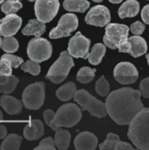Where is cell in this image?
<instances>
[{"label":"cell","instance_id":"obj_1","mask_svg":"<svg viewBox=\"0 0 149 150\" xmlns=\"http://www.w3.org/2000/svg\"><path fill=\"white\" fill-rule=\"evenodd\" d=\"M140 91L121 88L111 92L105 102L108 115L118 125H129L133 118L144 109Z\"/></svg>","mask_w":149,"mask_h":150},{"label":"cell","instance_id":"obj_2","mask_svg":"<svg viewBox=\"0 0 149 150\" xmlns=\"http://www.w3.org/2000/svg\"><path fill=\"white\" fill-rule=\"evenodd\" d=\"M128 138L137 149L149 150V108L141 110L131 121Z\"/></svg>","mask_w":149,"mask_h":150},{"label":"cell","instance_id":"obj_3","mask_svg":"<svg viewBox=\"0 0 149 150\" xmlns=\"http://www.w3.org/2000/svg\"><path fill=\"white\" fill-rule=\"evenodd\" d=\"M129 27L126 25L112 23L105 27L104 42L111 49H119L120 53H129L131 44L128 38Z\"/></svg>","mask_w":149,"mask_h":150},{"label":"cell","instance_id":"obj_4","mask_svg":"<svg viewBox=\"0 0 149 150\" xmlns=\"http://www.w3.org/2000/svg\"><path fill=\"white\" fill-rule=\"evenodd\" d=\"M82 118V110L75 104H65L56 112L50 127L57 130L59 127H72L76 126Z\"/></svg>","mask_w":149,"mask_h":150},{"label":"cell","instance_id":"obj_5","mask_svg":"<svg viewBox=\"0 0 149 150\" xmlns=\"http://www.w3.org/2000/svg\"><path fill=\"white\" fill-rule=\"evenodd\" d=\"M74 99L81 106L82 111H88L91 116L104 118L108 114L105 104L90 95L85 90L76 91Z\"/></svg>","mask_w":149,"mask_h":150},{"label":"cell","instance_id":"obj_6","mask_svg":"<svg viewBox=\"0 0 149 150\" xmlns=\"http://www.w3.org/2000/svg\"><path fill=\"white\" fill-rule=\"evenodd\" d=\"M72 57L73 56L68 53V51L61 52L60 57L50 67L46 78L54 83H60L63 82L67 78L70 69L75 65Z\"/></svg>","mask_w":149,"mask_h":150},{"label":"cell","instance_id":"obj_7","mask_svg":"<svg viewBox=\"0 0 149 150\" xmlns=\"http://www.w3.org/2000/svg\"><path fill=\"white\" fill-rule=\"evenodd\" d=\"M45 83L37 82L28 85L23 91L22 102L28 110H38L44 104Z\"/></svg>","mask_w":149,"mask_h":150},{"label":"cell","instance_id":"obj_8","mask_svg":"<svg viewBox=\"0 0 149 150\" xmlns=\"http://www.w3.org/2000/svg\"><path fill=\"white\" fill-rule=\"evenodd\" d=\"M52 50V45L47 39L36 37L28 43L27 55L31 60L40 63L51 57Z\"/></svg>","mask_w":149,"mask_h":150},{"label":"cell","instance_id":"obj_9","mask_svg":"<svg viewBox=\"0 0 149 150\" xmlns=\"http://www.w3.org/2000/svg\"><path fill=\"white\" fill-rule=\"evenodd\" d=\"M78 18L76 15L73 13H67L61 17L56 27L51 30L49 37L51 39H58L62 37H68L76 30L78 27Z\"/></svg>","mask_w":149,"mask_h":150},{"label":"cell","instance_id":"obj_10","mask_svg":"<svg viewBox=\"0 0 149 150\" xmlns=\"http://www.w3.org/2000/svg\"><path fill=\"white\" fill-rule=\"evenodd\" d=\"M59 0H36L34 4L35 15L43 23L50 22L58 13Z\"/></svg>","mask_w":149,"mask_h":150},{"label":"cell","instance_id":"obj_11","mask_svg":"<svg viewBox=\"0 0 149 150\" xmlns=\"http://www.w3.org/2000/svg\"><path fill=\"white\" fill-rule=\"evenodd\" d=\"M90 40L78 32L69 40L68 51L75 58L88 59L90 54Z\"/></svg>","mask_w":149,"mask_h":150},{"label":"cell","instance_id":"obj_12","mask_svg":"<svg viewBox=\"0 0 149 150\" xmlns=\"http://www.w3.org/2000/svg\"><path fill=\"white\" fill-rule=\"evenodd\" d=\"M114 78L121 84H130L137 81L139 72L135 66L128 62L119 63L114 69Z\"/></svg>","mask_w":149,"mask_h":150},{"label":"cell","instance_id":"obj_13","mask_svg":"<svg viewBox=\"0 0 149 150\" xmlns=\"http://www.w3.org/2000/svg\"><path fill=\"white\" fill-rule=\"evenodd\" d=\"M111 21V13L107 7L104 5H96L92 7L85 17V22L88 25L95 26H105Z\"/></svg>","mask_w":149,"mask_h":150},{"label":"cell","instance_id":"obj_14","mask_svg":"<svg viewBox=\"0 0 149 150\" xmlns=\"http://www.w3.org/2000/svg\"><path fill=\"white\" fill-rule=\"evenodd\" d=\"M22 25V18L16 14L6 15L0 19V35L11 37L17 33Z\"/></svg>","mask_w":149,"mask_h":150},{"label":"cell","instance_id":"obj_15","mask_svg":"<svg viewBox=\"0 0 149 150\" xmlns=\"http://www.w3.org/2000/svg\"><path fill=\"white\" fill-rule=\"evenodd\" d=\"M97 138L90 132L79 134L74 142L75 148L77 150H94L97 147Z\"/></svg>","mask_w":149,"mask_h":150},{"label":"cell","instance_id":"obj_16","mask_svg":"<svg viewBox=\"0 0 149 150\" xmlns=\"http://www.w3.org/2000/svg\"><path fill=\"white\" fill-rule=\"evenodd\" d=\"M24 137L28 141H36L44 134V125L39 120H31L24 128Z\"/></svg>","mask_w":149,"mask_h":150},{"label":"cell","instance_id":"obj_17","mask_svg":"<svg viewBox=\"0 0 149 150\" xmlns=\"http://www.w3.org/2000/svg\"><path fill=\"white\" fill-rule=\"evenodd\" d=\"M0 106L10 115H14L21 112L23 108L21 101L7 94L0 97Z\"/></svg>","mask_w":149,"mask_h":150},{"label":"cell","instance_id":"obj_18","mask_svg":"<svg viewBox=\"0 0 149 150\" xmlns=\"http://www.w3.org/2000/svg\"><path fill=\"white\" fill-rule=\"evenodd\" d=\"M129 42L131 44V48L129 54L133 57H139L145 54L148 51V45L146 40L139 36L134 35L129 38Z\"/></svg>","mask_w":149,"mask_h":150},{"label":"cell","instance_id":"obj_19","mask_svg":"<svg viewBox=\"0 0 149 150\" xmlns=\"http://www.w3.org/2000/svg\"><path fill=\"white\" fill-rule=\"evenodd\" d=\"M45 31H46L45 23L36 18V19L29 20L27 25L22 29V33L26 36L33 35L35 37H40L45 33Z\"/></svg>","mask_w":149,"mask_h":150},{"label":"cell","instance_id":"obj_20","mask_svg":"<svg viewBox=\"0 0 149 150\" xmlns=\"http://www.w3.org/2000/svg\"><path fill=\"white\" fill-rule=\"evenodd\" d=\"M140 11V4L136 0H127L119 9V16L121 18L135 17Z\"/></svg>","mask_w":149,"mask_h":150},{"label":"cell","instance_id":"obj_21","mask_svg":"<svg viewBox=\"0 0 149 150\" xmlns=\"http://www.w3.org/2000/svg\"><path fill=\"white\" fill-rule=\"evenodd\" d=\"M70 140H71V135L68 130H63L61 127H59L57 130H55L54 143L58 149H67L69 146Z\"/></svg>","mask_w":149,"mask_h":150},{"label":"cell","instance_id":"obj_22","mask_svg":"<svg viewBox=\"0 0 149 150\" xmlns=\"http://www.w3.org/2000/svg\"><path fill=\"white\" fill-rule=\"evenodd\" d=\"M76 92V86L74 83L68 82L61 86L56 91V96L61 101H68L75 97Z\"/></svg>","mask_w":149,"mask_h":150},{"label":"cell","instance_id":"obj_23","mask_svg":"<svg viewBox=\"0 0 149 150\" xmlns=\"http://www.w3.org/2000/svg\"><path fill=\"white\" fill-rule=\"evenodd\" d=\"M21 142V136L16 134H11L4 139V142L1 143L0 149L1 150H18L20 148Z\"/></svg>","mask_w":149,"mask_h":150},{"label":"cell","instance_id":"obj_24","mask_svg":"<svg viewBox=\"0 0 149 150\" xmlns=\"http://www.w3.org/2000/svg\"><path fill=\"white\" fill-rule=\"evenodd\" d=\"M106 52L105 45H103L101 43H97L93 46L90 53L89 54V62L90 64L97 65L102 62V59Z\"/></svg>","mask_w":149,"mask_h":150},{"label":"cell","instance_id":"obj_25","mask_svg":"<svg viewBox=\"0 0 149 150\" xmlns=\"http://www.w3.org/2000/svg\"><path fill=\"white\" fill-rule=\"evenodd\" d=\"M63 7L68 11L84 12L90 7V2L87 0H65Z\"/></svg>","mask_w":149,"mask_h":150},{"label":"cell","instance_id":"obj_26","mask_svg":"<svg viewBox=\"0 0 149 150\" xmlns=\"http://www.w3.org/2000/svg\"><path fill=\"white\" fill-rule=\"evenodd\" d=\"M96 71L97 70L95 69H91L90 67H83L78 71L76 79L81 83H88L94 79Z\"/></svg>","mask_w":149,"mask_h":150},{"label":"cell","instance_id":"obj_27","mask_svg":"<svg viewBox=\"0 0 149 150\" xmlns=\"http://www.w3.org/2000/svg\"><path fill=\"white\" fill-rule=\"evenodd\" d=\"M22 3L18 0H6L1 5V11L6 14H15L22 8Z\"/></svg>","mask_w":149,"mask_h":150},{"label":"cell","instance_id":"obj_28","mask_svg":"<svg viewBox=\"0 0 149 150\" xmlns=\"http://www.w3.org/2000/svg\"><path fill=\"white\" fill-rule=\"evenodd\" d=\"M11 64L5 59L0 60V84L5 83L9 76L12 75Z\"/></svg>","mask_w":149,"mask_h":150},{"label":"cell","instance_id":"obj_29","mask_svg":"<svg viewBox=\"0 0 149 150\" xmlns=\"http://www.w3.org/2000/svg\"><path fill=\"white\" fill-rule=\"evenodd\" d=\"M18 41L16 38L11 37H5L3 39L2 41V48L4 52L12 54L15 53L18 49Z\"/></svg>","mask_w":149,"mask_h":150},{"label":"cell","instance_id":"obj_30","mask_svg":"<svg viewBox=\"0 0 149 150\" xmlns=\"http://www.w3.org/2000/svg\"><path fill=\"white\" fill-rule=\"evenodd\" d=\"M18 78L11 75L9 76V79L5 83L0 84V90L4 94H10L16 89V86L18 85Z\"/></svg>","mask_w":149,"mask_h":150},{"label":"cell","instance_id":"obj_31","mask_svg":"<svg viewBox=\"0 0 149 150\" xmlns=\"http://www.w3.org/2000/svg\"><path fill=\"white\" fill-rule=\"evenodd\" d=\"M20 68L22 70L28 72V73L32 74V76H38L40 72V66L39 62H34L32 60H30V61L24 62L20 66Z\"/></svg>","mask_w":149,"mask_h":150},{"label":"cell","instance_id":"obj_32","mask_svg":"<svg viewBox=\"0 0 149 150\" xmlns=\"http://www.w3.org/2000/svg\"><path fill=\"white\" fill-rule=\"evenodd\" d=\"M96 91L98 95L102 97H105L109 95L110 91V84L105 76H101L96 83Z\"/></svg>","mask_w":149,"mask_h":150},{"label":"cell","instance_id":"obj_33","mask_svg":"<svg viewBox=\"0 0 149 150\" xmlns=\"http://www.w3.org/2000/svg\"><path fill=\"white\" fill-rule=\"evenodd\" d=\"M119 142V137L115 134H108L106 140L99 145L100 149H115L117 143Z\"/></svg>","mask_w":149,"mask_h":150},{"label":"cell","instance_id":"obj_34","mask_svg":"<svg viewBox=\"0 0 149 150\" xmlns=\"http://www.w3.org/2000/svg\"><path fill=\"white\" fill-rule=\"evenodd\" d=\"M34 150H55V143L54 140L51 137H47L43 139L38 147H36Z\"/></svg>","mask_w":149,"mask_h":150},{"label":"cell","instance_id":"obj_35","mask_svg":"<svg viewBox=\"0 0 149 150\" xmlns=\"http://www.w3.org/2000/svg\"><path fill=\"white\" fill-rule=\"evenodd\" d=\"M1 59H5L7 60L11 64V67L12 68H18V66H21L23 63H24V61L21 57H18V56H16V55H13L11 54H9V53H6L2 55Z\"/></svg>","mask_w":149,"mask_h":150},{"label":"cell","instance_id":"obj_36","mask_svg":"<svg viewBox=\"0 0 149 150\" xmlns=\"http://www.w3.org/2000/svg\"><path fill=\"white\" fill-rule=\"evenodd\" d=\"M146 29V25L141 23V21H136L133 24H132L130 30L134 35H141Z\"/></svg>","mask_w":149,"mask_h":150},{"label":"cell","instance_id":"obj_37","mask_svg":"<svg viewBox=\"0 0 149 150\" xmlns=\"http://www.w3.org/2000/svg\"><path fill=\"white\" fill-rule=\"evenodd\" d=\"M140 91L141 96L146 98H149V77L143 79L140 83Z\"/></svg>","mask_w":149,"mask_h":150},{"label":"cell","instance_id":"obj_38","mask_svg":"<svg viewBox=\"0 0 149 150\" xmlns=\"http://www.w3.org/2000/svg\"><path fill=\"white\" fill-rule=\"evenodd\" d=\"M54 115H55V113H54V111H52V110H49V109H48V110H46V111L44 112V113H43L44 120H45L46 124H47L48 127L50 126V124H51V122H52V120H53Z\"/></svg>","mask_w":149,"mask_h":150},{"label":"cell","instance_id":"obj_39","mask_svg":"<svg viewBox=\"0 0 149 150\" xmlns=\"http://www.w3.org/2000/svg\"><path fill=\"white\" fill-rule=\"evenodd\" d=\"M141 18L145 24L149 25V4L143 7L141 11Z\"/></svg>","mask_w":149,"mask_h":150},{"label":"cell","instance_id":"obj_40","mask_svg":"<svg viewBox=\"0 0 149 150\" xmlns=\"http://www.w3.org/2000/svg\"><path fill=\"white\" fill-rule=\"evenodd\" d=\"M115 149L116 150H126V149H133V147L131 146L129 143H126V142H119L115 147Z\"/></svg>","mask_w":149,"mask_h":150},{"label":"cell","instance_id":"obj_41","mask_svg":"<svg viewBox=\"0 0 149 150\" xmlns=\"http://www.w3.org/2000/svg\"><path fill=\"white\" fill-rule=\"evenodd\" d=\"M7 136V130L4 125H0V140L4 139Z\"/></svg>","mask_w":149,"mask_h":150},{"label":"cell","instance_id":"obj_42","mask_svg":"<svg viewBox=\"0 0 149 150\" xmlns=\"http://www.w3.org/2000/svg\"><path fill=\"white\" fill-rule=\"evenodd\" d=\"M109 1L112 4H119V3H121L123 0H109Z\"/></svg>","mask_w":149,"mask_h":150},{"label":"cell","instance_id":"obj_43","mask_svg":"<svg viewBox=\"0 0 149 150\" xmlns=\"http://www.w3.org/2000/svg\"><path fill=\"white\" fill-rule=\"evenodd\" d=\"M3 120V113H2V112L0 111V122Z\"/></svg>","mask_w":149,"mask_h":150},{"label":"cell","instance_id":"obj_44","mask_svg":"<svg viewBox=\"0 0 149 150\" xmlns=\"http://www.w3.org/2000/svg\"><path fill=\"white\" fill-rule=\"evenodd\" d=\"M146 57H147V60H148V65H149V54H148L146 55Z\"/></svg>","mask_w":149,"mask_h":150},{"label":"cell","instance_id":"obj_45","mask_svg":"<svg viewBox=\"0 0 149 150\" xmlns=\"http://www.w3.org/2000/svg\"><path fill=\"white\" fill-rule=\"evenodd\" d=\"M92 1H94V2H97V3H100V2H102L103 0H92Z\"/></svg>","mask_w":149,"mask_h":150},{"label":"cell","instance_id":"obj_46","mask_svg":"<svg viewBox=\"0 0 149 150\" xmlns=\"http://www.w3.org/2000/svg\"><path fill=\"white\" fill-rule=\"evenodd\" d=\"M2 41H3V40H2L1 37H0V47H2Z\"/></svg>","mask_w":149,"mask_h":150},{"label":"cell","instance_id":"obj_47","mask_svg":"<svg viewBox=\"0 0 149 150\" xmlns=\"http://www.w3.org/2000/svg\"><path fill=\"white\" fill-rule=\"evenodd\" d=\"M4 2V0H0V4H3Z\"/></svg>","mask_w":149,"mask_h":150},{"label":"cell","instance_id":"obj_48","mask_svg":"<svg viewBox=\"0 0 149 150\" xmlns=\"http://www.w3.org/2000/svg\"><path fill=\"white\" fill-rule=\"evenodd\" d=\"M18 1H21V0H18ZM28 1H30V2H33V1H36V0H28Z\"/></svg>","mask_w":149,"mask_h":150},{"label":"cell","instance_id":"obj_49","mask_svg":"<svg viewBox=\"0 0 149 150\" xmlns=\"http://www.w3.org/2000/svg\"><path fill=\"white\" fill-rule=\"evenodd\" d=\"M1 92H2V91H1V90H0V94H1Z\"/></svg>","mask_w":149,"mask_h":150}]
</instances>
